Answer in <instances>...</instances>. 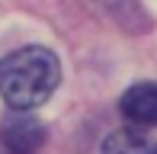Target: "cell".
Wrapping results in <instances>:
<instances>
[{"label": "cell", "instance_id": "6da1fadb", "mask_svg": "<svg viewBox=\"0 0 157 154\" xmlns=\"http://www.w3.org/2000/svg\"><path fill=\"white\" fill-rule=\"evenodd\" d=\"M58 80L61 64L48 48L29 45L0 61V93L13 109H23V113L42 106L55 93Z\"/></svg>", "mask_w": 157, "mask_h": 154}, {"label": "cell", "instance_id": "7a4b0ae2", "mask_svg": "<svg viewBox=\"0 0 157 154\" xmlns=\"http://www.w3.org/2000/svg\"><path fill=\"white\" fill-rule=\"evenodd\" d=\"M45 141L42 122L23 109H13L0 125V151L3 154H35Z\"/></svg>", "mask_w": 157, "mask_h": 154}, {"label": "cell", "instance_id": "3957f363", "mask_svg": "<svg viewBox=\"0 0 157 154\" xmlns=\"http://www.w3.org/2000/svg\"><path fill=\"white\" fill-rule=\"evenodd\" d=\"M119 109H122V116L132 125H141V129L157 125V83H151V80L132 83L122 93Z\"/></svg>", "mask_w": 157, "mask_h": 154}, {"label": "cell", "instance_id": "277c9868", "mask_svg": "<svg viewBox=\"0 0 157 154\" xmlns=\"http://www.w3.org/2000/svg\"><path fill=\"white\" fill-rule=\"evenodd\" d=\"M90 6L103 10L106 16H112L116 23H122L125 29H138V23L144 26V13H141L138 0H87Z\"/></svg>", "mask_w": 157, "mask_h": 154}, {"label": "cell", "instance_id": "5b68a950", "mask_svg": "<svg viewBox=\"0 0 157 154\" xmlns=\"http://www.w3.org/2000/svg\"><path fill=\"white\" fill-rule=\"evenodd\" d=\"M103 154H154V148L147 144V138L135 129H119L112 135H106Z\"/></svg>", "mask_w": 157, "mask_h": 154}, {"label": "cell", "instance_id": "8992f818", "mask_svg": "<svg viewBox=\"0 0 157 154\" xmlns=\"http://www.w3.org/2000/svg\"><path fill=\"white\" fill-rule=\"evenodd\" d=\"M154 154H157V148H154Z\"/></svg>", "mask_w": 157, "mask_h": 154}]
</instances>
